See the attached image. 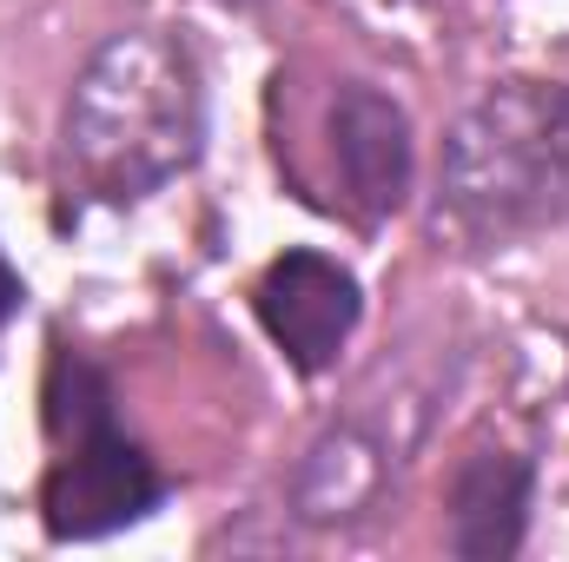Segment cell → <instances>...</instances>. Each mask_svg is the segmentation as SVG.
I'll use <instances>...</instances> for the list:
<instances>
[{"mask_svg": "<svg viewBox=\"0 0 569 562\" xmlns=\"http://www.w3.org/2000/svg\"><path fill=\"white\" fill-rule=\"evenodd\" d=\"M206 152V73L172 27L107 33L60 107V192L80 205H146Z\"/></svg>", "mask_w": 569, "mask_h": 562, "instance_id": "cell-1", "label": "cell"}, {"mask_svg": "<svg viewBox=\"0 0 569 562\" xmlns=\"http://www.w3.org/2000/svg\"><path fill=\"white\" fill-rule=\"evenodd\" d=\"M569 225V80L510 73L443 133L430 179V239L490 259Z\"/></svg>", "mask_w": 569, "mask_h": 562, "instance_id": "cell-2", "label": "cell"}, {"mask_svg": "<svg viewBox=\"0 0 569 562\" xmlns=\"http://www.w3.org/2000/svg\"><path fill=\"white\" fill-rule=\"evenodd\" d=\"M47 470L33 490L40 536L47 543H107L152 523L172 496V476L146 456L140 436H127L120 418H100L73 436L47 443Z\"/></svg>", "mask_w": 569, "mask_h": 562, "instance_id": "cell-3", "label": "cell"}, {"mask_svg": "<svg viewBox=\"0 0 569 562\" xmlns=\"http://www.w3.org/2000/svg\"><path fill=\"white\" fill-rule=\"evenodd\" d=\"M252 318L298 378H325L365 324V284L318 245H284L252 279Z\"/></svg>", "mask_w": 569, "mask_h": 562, "instance_id": "cell-4", "label": "cell"}, {"mask_svg": "<svg viewBox=\"0 0 569 562\" xmlns=\"http://www.w3.org/2000/svg\"><path fill=\"white\" fill-rule=\"evenodd\" d=\"M325 140H331V165L345 185V205L365 225H385L411 205L418 192V133L411 113L371 87V80H345L325 107Z\"/></svg>", "mask_w": 569, "mask_h": 562, "instance_id": "cell-5", "label": "cell"}, {"mask_svg": "<svg viewBox=\"0 0 569 562\" xmlns=\"http://www.w3.org/2000/svg\"><path fill=\"white\" fill-rule=\"evenodd\" d=\"M537 510V456L477 443L443 476V550L457 562H510L530 543Z\"/></svg>", "mask_w": 569, "mask_h": 562, "instance_id": "cell-6", "label": "cell"}, {"mask_svg": "<svg viewBox=\"0 0 569 562\" xmlns=\"http://www.w3.org/2000/svg\"><path fill=\"white\" fill-rule=\"evenodd\" d=\"M391 456L378 436H365L358 423H331L291 470V510L311 530H345L358 516H371V503L385 496Z\"/></svg>", "mask_w": 569, "mask_h": 562, "instance_id": "cell-7", "label": "cell"}, {"mask_svg": "<svg viewBox=\"0 0 569 562\" xmlns=\"http://www.w3.org/2000/svg\"><path fill=\"white\" fill-rule=\"evenodd\" d=\"M20 304H27V279H20V265L0 252V331L20 318Z\"/></svg>", "mask_w": 569, "mask_h": 562, "instance_id": "cell-8", "label": "cell"}, {"mask_svg": "<svg viewBox=\"0 0 569 562\" xmlns=\"http://www.w3.org/2000/svg\"><path fill=\"white\" fill-rule=\"evenodd\" d=\"M219 7H232V13H252V7H266V0H219Z\"/></svg>", "mask_w": 569, "mask_h": 562, "instance_id": "cell-9", "label": "cell"}]
</instances>
